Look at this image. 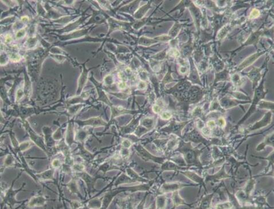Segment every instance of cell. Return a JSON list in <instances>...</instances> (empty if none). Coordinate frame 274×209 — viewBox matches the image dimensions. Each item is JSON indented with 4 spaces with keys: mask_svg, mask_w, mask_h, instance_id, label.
<instances>
[{
    "mask_svg": "<svg viewBox=\"0 0 274 209\" xmlns=\"http://www.w3.org/2000/svg\"><path fill=\"white\" fill-rule=\"evenodd\" d=\"M153 110H154V111L155 112H156V113H158L161 111V108L159 107L158 105H155L154 107H153Z\"/></svg>",
    "mask_w": 274,
    "mask_h": 209,
    "instance_id": "10",
    "label": "cell"
},
{
    "mask_svg": "<svg viewBox=\"0 0 274 209\" xmlns=\"http://www.w3.org/2000/svg\"><path fill=\"white\" fill-rule=\"evenodd\" d=\"M171 115L170 114V113L167 112H163L161 115L162 118L163 119H169L171 118Z\"/></svg>",
    "mask_w": 274,
    "mask_h": 209,
    "instance_id": "8",
    "label": "cell"
},
{
    "mask_svg": "<svg viewBox=\"0 0 274 209\" xmlns=\"http://www.w3.org/2000/svg\"><path fill=\"white\" fill-rule=\"evenodd\" d=\"M219 125L221 126V127H223V126L225 125V120H224V119H222V118L219 119Z\"/></svg>",
    "mask_w": 274,
    "mask_h": 209,
    "instance_id": "11",
    "label": "cell"
},
{
    "mask_svg": "<svg viewBox=\"0 0 274 209\" xmlns=\"http://www.w3.org/2000/svg\"><path fill=\"white\" fill-rule=\"evenodd\" d=\"M266 145H272V146H274V135L273 133L272 134V136H267V138H266V139L265 140V141L264 142H263V143H261L260 144V145L258 146V147H257L256 150L257 151H260L262 150V149L264 148V147L266 146Z\"/></svg>",
    "mask_w": 274,
    "mask_h": 209,
    "instance_id": "5",
    "label": "cell"
},
{
    "mask_svg": "<svg viewBox=\"0 0 274 209\" xmlns=\"http://www.w3.org/2000/svg\"><path fill=\"white\" fill-rule=\"evenodd\" d=\"M213 194L210 195L209 196H207V198H206L205 200L204 201V204H203V206L205 207V208H208L209 206V205H210V203L211 202V199L212 198V196H213Z\"/></svg>",
    "mask_w": 274,
    "mask_h": 209,
    "instance_id": "6",
    "label": "cell"
},
{
    "mask_svg": "<svg viewBox=\"0 0 274 209\" xmlns=\"http://www.w3.org/2000/svg\"><path fill=\"white\" fill-rule=\"evenodd\" d=\"M259 14H260V12L259 10H258V9H253L252 10V11L251 12V13L250 14V18H256L258 17L259 16Z\"/></svg>",
    "mask_w": 274,
    "mask_h": 209,
    "instance_id": "7",
    "label": "cell"
},
{
    "mask_svg": "<svg viewBox=\"0 0 274 209\" xmlns=\"http://www.w3.org/2000/svg\"><path fill=\"white\" fill-rule=\"evenodd\" d=\"M263 89H264V88H263V81L259 87L257 88V90H256L254 99H253V102H252V105L251 106V108L250 109V111H249L247 113V115L244 116L243 119L240 121L239 124L240 123L241 121H243L244 120H245L247 119L251 114V113L253 112V111L255 110V105H256V104L258 103V101H259V100H260L262 99V98H264L266 92L264 91V90H263Z\"/></svg>",
    "mask_w": 274,
    "mask_h": 209,
    "instance_id": "1",
    "label": "cell"
},
{
    "mask_svg": "<svg viewBox=\"0 0 274 209\" xmlns=\"http://www.w3.org/2000/svg\"><path fill=\"white\" fill-rule=\"evenodd\" d=\"M260 70L261 69H259V70H258V69L257 68H255L253 69V70L250 72V74H249V77H250V78L251 79L252 82H253V87H255V85L257 84V82H258V80L260 79L259 72Z\"/></svg>",
    "mask_w": 274,
    "mask_h": 209,
    "instance_id": "4",
    "label": "cell"
},
{
    "mask_svg": "<svg viewBox=\"0 0 274 209\" xmlns=\"http://www.w3.org/2000/svg\"><path fill=\"white\" fill-rule=\"evenodd\" d=\"M262 53H255V54L253 55L252 56H251L249 57H248L247 59H246L245 60H244L243 62L241 63L240 65H239V68H238V70H243V69H244V68L247 67L248 66L251 65V64L254 62V61L256 60L260 56H261Z\"/></svg>",
    "mask_w": 274,
    "mask_h": 209,
    "instance_id": "3",
    "label": "cell"
},
{
    "mask_svg": "<svg viewBox=\"0 0 274 209\" xmlns=\"http://www.w3.org/2000/svg\"><path fill=\"white\" fill-rule=\"evenodd\" d=\"M207 125H208V127H210V128H213V127H214L215 126V125H216V124H215V121L210 120L208 122V123H207Z\"/></svg>",
    "mask_w": 274,
    "mask_h": 209,
    "instance_id": "9",
    "label": "cell"
},
{
    "mask_svg": "<svg viewBox=\"0 0 274 209\" xmlns=\"http://www.w3.org/2000/svg\"><path fill=\"white\" fill-rule=\"evenodd\" d=\"M119 86L120 88H125V87H126V84H125V83H120L119 84Z\"/></svg>",
    "mask_w": 274,
    "mask_h": 209,
    "instance_id": "12",
    "label": "cell"
},
{
    "mask_svg": "<svg viewBox=\"0 0 274 209\" xmlns=\"http://www.w3.org/2000/svg\"><path fill=\"white\" fill-rule=\"evenodd\" d=\"M271 116H272L271 113V112L267 113L260 121H259V122L256 123L255 125L252 126L251 128L250 129V131L255 130H257V129L262 128L263 127H265V126L267 125L268 124L270 123L271 120Z\"/></svg>",
    "mask_w": 274,
    "mask_h": 209,
    "instance_id": "2",
    "label": "cell"
}]
</instances>
